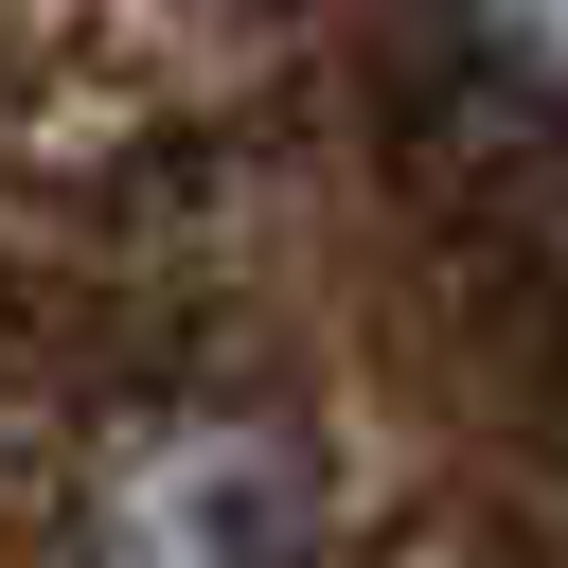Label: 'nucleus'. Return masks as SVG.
<instances>
[{"mask_svg":"<svg viewBox=\"0 0 568 568\" xmlns=\"http://www.w3.org/2000/svg\"><path fill=\"white\" fill-rule=\"evenodd\" d=\"M89 550H106V568H302V462H284V426L178 408V426L106 444Z\"/></svg>","mask_w":568,"mask_h":568,"instance_id":"f257e3e1","label":"nucleus"},{"mask_svg":"<svg viewBox=\"0 0 568 568\" xmlns=\"http://www.w3.org/2000/svg\"><path fill=\"white\" fill-rule=\"evenodd\" d=\"M408 18H426V53H444L497 124L568 142V0H408Z\"/></svg>","mask_w":568,"mask_h":568,"instance_id":"f03ea898","label":"nucleus"}]
</instances>
